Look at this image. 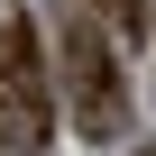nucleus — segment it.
Masks as SVG:
<instances>
[{"mask_svg":"<svg viewBox=\"0 0 156 156\" xmlns=\"http://www.w3.org/2000/svg\"><path fill=\"white\" fill-rule=\"evenodd\" d=\"M0 119H9L19 156L46 147V64H37V28L9 9L0 19Z\"/></svg>","mask_w":156,"mask_h":156,"instance_id":"nucleus-1","label":"nucleus"},{"mask_svg":"<svg viewBox=\"0 0 156 156\" xmlns=\"http://www.w3.org/2000/svg\"><path fill=\"white\" fill-rule=\"evenodd\" d=\"M92 9H101V19H110V28H129V37H138V28H147V9H138V0H92Z\"/></svg>","mask_w":156,"mask_h":156,"instance_id":"nucleus-3","label":"nucleus"},{"mask_svg":"<svg viewBox=\"0 0 156 156\" xmlns=\"http://www.w3.org/2000/svg\"><path fill=\"white\" fill-rule=\"evenodd\" d=\"M64 92H73V110H83V129L92 138H119V119H129V92H119V64H110V46L73 19L64 28Z\"/></svg>","mask_w":156,"mask_h":156,"instance_id":"nucleus-2","label":"nucleus"}]
</instances>
